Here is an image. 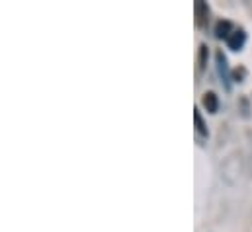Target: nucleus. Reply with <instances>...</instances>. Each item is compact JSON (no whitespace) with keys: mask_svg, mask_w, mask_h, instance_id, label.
Returning <instances> with one entry per match:
<instances>
[{"mask_svg":"<svg viewBox=\"0 0 252 232\" xmlns=\"http://www.w3.org/2000/svg\"><path fill=\"white\" fill-rule=\"evenodd\" d=\"M215 60H217V72L225 84L227 90H231V72H229V66H227V57L223 55V51H217L215 53Z\"/></svg>","mask_w":252,"mask_h":232,"instance_id":"f257e3e1","label":"nucleus"},{"mask_svg":"<svg viewBox=\"0 0 252 232\" xmlns=\"http://www.w3.org/2000/svg\"><path fill=\"white\" fill-rule=\"evenodd\" d=\"M193 10H195V26L197 28H203L207 24V20H209V8H207V4L201 2V0H197L195 6H193Z\"/></svg>","mask_w":252,"mask_h":232,"instance_id":"f03ea898","label":"nucleus"},{"mask_svg":"<svg viewBox=\"0 0 252 232\" xmlns=\"http://www.w3.org/2000/svg\"><path fill=\"white\" fill-rule=\"evenodd\" d=\"M245 43H247V33H245V29H235V31L231 33V37L227 39V45H229L233 51H241V49L245 47Z\"/></svg>","mask_w":252,"mask_h":232,"instance_id":"7ed1b4c3","label":"nucleus"},{"mask_svg":"<svg viewBox=\"0 0 252 232\" xmlns=\"http://www.w3.org/2000/svg\"><path fill=\"white\" fill-rule=\"evenodd\" d=\"M201 104L207 110V114H217V110H219V100H217V94L215 92H205Z\"/></svg>","mask_w":252,"mask_h":232,"instance_id":"20e7f679","label":"nucleus"},{"mask_svg":"<svg viewBox=\"0 0 252 232\" xmlns=\"http://www.w3.org/2000/svg\"><path fill=\"white\" fill-rule=\"evenodd\" d=\"M231 33H233V26H231V22H227V20L217 22V26H215V35H217L219 39H229Z\"/></svg>","mask_w":252,"mask_h":232,"instance_id":"39448f33","label":"nucleus"},{"mask_svg":"<svg viewBox=\"0 0 252 232\" xmlns=\"http://www.w3.org/2000/svg\"><path fill=\"white\" fill-rule=\"evenodd\" d=\"M193 121H195V129H197V133L203 135V137H207L209 131H207V127H205V123H203V119H201L199 110H193Z\"/></svg>","mask_w":252,"mask_h":232,"instance_id":"423d86ee","label":"nucleus"},{"mask_svg":"<svg viewBox=\"0 0 252 232\" xmlns=\"http://www.w3.org/2000/svg\"><path fill=\"white\" fill-rule=\"evenodd\" d=\"M205 62H207V45H201L199 47V70L205 68Z\"/></svg>","mask_w":252,"mask_h":232,"instance_id":"0eeeda50","label":"nucleus"},{"mask_svg":"<svg viewBox=\"0 0 252 232\" xmlns=\"http://www.w3.org/2000/svg\"><path fill=\"white\" fill-rule=\"evenodd\" d=\"M245 76H247V70H245L243 66H241V68H237V70H235V74H233V78H235L237 82H243V78H245Z\"/></svg>","mask_w":252,"mask_h":232,"instance_id":"6e6552de","label":"nucleus"}]
</instances>
